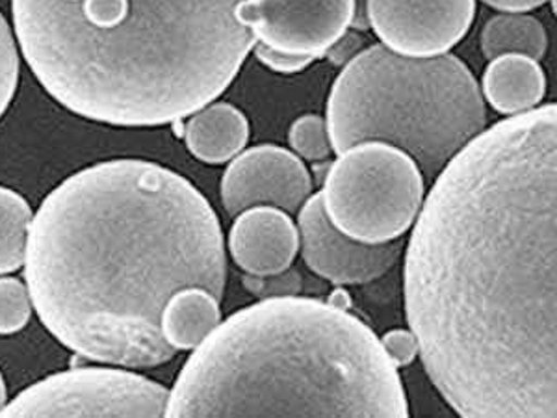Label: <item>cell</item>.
I'll use <instances>...</instances> for the list:
<instances>
[{
    "instance_id": "cell-14",
    "label": "cell",
    "mask_w": 557,
    "mask_h": 418,
    "mask_svg": "<svg viewBox=\"0 0 557 418\" xmlns=\"http://www.w3.org/2000/svg\"><path fill=\"white\" fill-rule=\"evenodd\" d=\"M249 134L251 128L246 115L228 102H210L183 125L186 149L210 165L225 164L240 155Z\"/></svg>"
},
{
    "instance_id": "cell-5",
    "label": "cell",
    "mask_w": 557,
    "mask_h": 418,
    "mask_svg": "<svg viewBox=\"0 0 557 418\" xmlns=\"http://www.w3.org/2000/svg\"><path fill=\"white\" fill-rule=\"evenodd\" d=\"M325 125L336 155L361 142H385L433 181L487 128V104L469 65L454 54L407 58L372 45L336 76Z\"/></svg>"
},
{
    "instance_id": "cell-2",
    "label": "cell",
    "mask_w": 557,
    "mask_h": 418,
    "mask_svg": "<svg viewBox=\"0 0 557 418\" xmlns=\"http://www.w3.org/2000/svg\"><path fill=\"white\" fill-rule=\"evenodd\" d=\"M25 279L45 330L65 348L115 367H160L177 355L160 331L165 302L184 286L220 302L225 294L220 218L165 165H88L34 216Z\"/></svg>"
},
{
    "instance_id": "cell-13",
    "label": "cell",
    "mask_w": 557,
    "mask_h": 418,
    "mask_svg": "<svg viewBox=\"0 0 557 418\" xmlns=\"http://www.w3.org/2000/svg\"><path fill=\"white\" fill-rule=\"evenodd\" d=\"M483 101L494 112L524 114L537 108L546 96V75L537 60L524 54H502L488 60L482 78Z\"/></svg>"
},
{
    "instance_id": "cell-11",
    "label": "cell",
    "mask_w": 557,
    "mask_h": 418,
    "mask_svg": "<svg viewBox=\"0 0 557 418\" xmlns=\"http://www.w3.org/2000/svg\"><path fill=\"white\" fill-rule=\"evenodd\" d=\"M298 212L301 257L318 278L336 286L367 285L398 262L401 242L368 246L351 241L325 216L320 192L311 194Z\"/></svg>"
},
{
    "instance_id": "cell-4",
    "label": "cell",
    "mask_w": 557,
    "mask_h": 418,
    "mask_svg": "<svg viewBox=\"0 0 557 418\" xmlns=\"http://www.w3.org/2000/svg\"><path fill=\"white\" fill-rule=\"evenodd\" d=\"M411 415L404 381L361 318L273 296L218 323L170 391L165 417Z\"/></svg>"
},
{
    "instance_id": "cell-23",
    "label": "cell",
    "mask_w": 557,
    "mask_h": 418,
    "mask_svg": "<svg viewBox=\"0 0 557 418\" xmlns=\"http://www.w3.org/2000/svg\"><path fill=\"white\" fill-rule=\"evenodd\" d=\"M362 45H364V38H362L361 34L349 33L348 30V33L344 34L343 38L338 39L331 47L325 57L330 58L331 62L335 65H346L355 54L361 52Z\"/></svg>"
},
{
    "instance_id": "cell-10",
    "label": "cell",
    "mask_w": 557,
    "mask_h": 418,
    "mask_svg": "<svg viewBox=\"0 0 557 418\" xmlns=\"http://www.w3.org/2000/svg\"><path fill=\"white\" fill-rule=\"evenodd\" d=\"M220 194L231 218L259 205L296 214L312 194V177L296 152L262 144L244 149L231 160Z\"/></svg>"
},
{
    "instance_id": "cell-20",
    "label": "cell",
    "mask_w": 557,
    "mask_h": 418,
    "mask_svg": "<svg viewBox=\"0 0 557 418\" xmlns=\"http://www.w3.org/2000/svg\"><path fill=\"white\" fill-rule=\"evenodd\" d=\"M20 86V51L12 26L0 13V120L12 104Z\"/></svg>"
},
{
    "instance_id": "cell-22",
    "label": "cell",
    "mask_w": 557,
    "mask_h": 418,
    "mask_svg": "<svg viewBox=\"0 0 557 418\" xmlns=\"http://www.w3.org/2000/svg\"><path fill=\"white\" fill-rule=\"evenodd\" d=\"M251 51L255 52V58L259 60L260 64L267 65L268 70L281 73V75H296L314 62V58L285 54V52L273 51L262 44H255Z\"/></svg>"
},
{
    "instance_id": "cell-7",
    "label": "cell",
    "mask_w": 557,
    "mask_h": 418,
    "mask_svg": "<svg viewBox=\"0 0 557 418\" xmlns=\"http://www.w3.org/2000/svg\"><path fill=\"white\" fill-rule=\"evenodd\" d=\"M170 391L120 368H73L34 383L0 417H165Z\"/></svg>"
},
{
    "instance_id": "cell-17",
    "label": "cell",
    "mask_w": 557,
    "mask_h": 418,
    "mask_svg": "<svg viewBox=\"0 0 557 418\" xmlns=\"http://www.w3.org/2000/svg\"><path fill=\"white\" fill-rule=\"evenodd\" d=\"M34 214L25 197L0 186V275L25 267L28 233Z\"/></svg>"
},
{
    "instance_id": "cell-8",
    "label": "cell",
    "mask_w": 557,
    "mask_h": 418,
    "mask_svg": "<svg viewBox=\"0 0 557 418\" xmlns=\"http://www.w3.org/2000/svg\"><path fill=\"white\" fill-rule=\"evenodd\" d=\"M355 0H242L240 25L273 51L325 57L354 23Z\"/></svg>"
},
{
    "instance_id": "cell-25",
    "label": "cell",
    "mask_w": 557,
    "mask_h": 418,
    "mask_svg": "<svg viewBox=\"0 0 557 418\" xmlns=\"http://www.w3.org/2000/svg\"><path fill=\"white\" fill-rule=\"evenodd\" d=\"M327 302H330L331 305H335V307H341V309H349L348 292H344L343 288H341V291L333 292Z\"/></svg>"
},
{
    "instance_id": "cell-3",
    "label": "cell",
    "mask_w": 557,
    "mask_h": 418,
    "mask_svg": "<svg viewBox=\"0 0 557 418\" xmlns=\"http://www.w3.org/2000/svg\"><path fill=\"white\" fill-rule=\"evenodd\" d=\"M242 0H12L41 88L84 120L162 127L222 96L257 44Z\"/></svg>"
},
{
    "instance_id": "cell-24",
    "label": "cell",
    "mask_w": 557,
    "mask_h": 418,
    "mask_svg": "<svg viewBox=\"0 0 557 418\" xmlns=\"http://www.w3.org/2000/svg\"><path fill=\"white\" fill-rule=\"evenodd\" d=\"M482 2L502 13H528L543 7L548 0H482Z\"/></svg>"
},
{
    "instance_id": "cell-15",
    "label": "cell",
    "mask_w": 557,
    "mask_h": 418,
    "mask_svg": "<svg viewBox=\"0 0 557 418\" xmlns=\"http://www.w3.org/2000/svg\"><path fill=\"white\" fill-rule=\"evenodd\" d=\"M220 322V299L201 286H184L165 302L160 331L175 352H188L203 343Z\"/></svg>"
},
{
    "instance_id": "cell-1",
    "label": "cell",
    "mask_w": 557,
    "mask_h": 418,
    "mask_svg": "<svg viewBox=\"0 0 557 418\" xmlns=\"http://www.w3.org/2000/svg\"><path fill=\"white\" fill-rule=\"evenodd\" d=\"M414 222L406 317L444 402L465 418H556V104L478 134Z\"/></svg>"
},
{
    "instance_id": "cell-12",
    "label": "cell",
    "mask_w": 557,
    "mask_h": 418,
    "mask_svg": "<svg viewBox=\"0 0 557 418\" xmlns=\"http://www.w3.org/2000/svg\"><path fill=\"white\" fill-rule=\"evenodd\" d=\"M227 244L242 272L251 278H275L298 257V225L285 210L259 205L235 216Z\"/></svg>"
},
{
    "instance_id": "cell-6",
    "label": "cell",
    "mask_w": 557,
    "mask_h": 418,
    "mask_svg": "<svg viewBox=\"0 0 557 418\" xmlns=\"http://www.w3.org/2000/svg\"><path fill=\"white\" fill-rule=\"evenodd\" d=\"M425 179L417 162L385 142H361L338 155L323 179L330 222L351 241L381 246L399 241L424 204Z\"/></svg>"
},
{
    "instance_id": "cell-16",
    "label": "cell",
    "mask_w": 557,
    "mask_h": 418,
    "mask_svg": "<svg viewBox=\"0 0 557 418\" xmlns=\"http://www.w3.org/2000/svg\"><path fill=\"white\" fill-rule=\"evenodd\" d=\"M480 45L487 60L502 54H524L539 62L548 49V34L535 15L500 13L483 26Z\"/></svg>"
},
{
    "instance_id": "cell-19",
    "label": "cell",
    "mask_w": 557,
    "mask_h": 418,
    "mask_svg": "<svg viewBox=\"0 0 557 418\" xmlns=\"http://www.w3.org/2000/svg\"><path fill=\"white\" fill-rule=\"evenodd\" d=\"M33 317V299L28 286L20 279L0 278V335L25 330Z\"/></svg>"
},
{
    "instance_id": "cell-21",
    "label": "cell",
    "mask_w": 557,
    "mask_h": 418,
    "mask_svg": "<svg viewBox=\"0 0 557 418\" xmlns=\"http://www.w3.org/2000/svg\"><path fill=\"white\" fill-rule=\"evenodd\" d=\"M380 341L394 367H409L417 359V336L412 335L411 330L396 328V330L386 331Z\"/></svg>"
},
{
    "instance_id": "cell-18",
    "label": "cell",
    "mask_w": 557,
    "mask_h": 418,
    "mask_svg": "<svg viewBox=\"0 0 557 418\" xmlns=\"http://www.w3.org/2000/svg\"><path fill=\"white\" fill-rule=\"evenodd\" d=\"M288 144L292 151L309 162H323L333 152L325 120L317 114L301 115L292 123Z\"/></svg>"
},
{
    "instance_id": "cell-9",
    "label": "cell",
    "mask_w": 557,
    "mask_h": 418,
    "mask_svg": "<svg viewBox=\"0 0 557 418\" xmlns=\"http://www.w3.org/2000/svg\"><path fill=\"white\" fill-rule=\"evenodd\" d=\"M475 0H367L368 28L407 58L443 57L469 34Z\"/></svg>"
},
{
    "instance_id": "cell-26",
    "label": "cell",
    "mask_w": 557,
    "mask_h": 418,
    "mask_svg": "<svg viewBox=\"0 0 557 418\" xmlns=\"http://www.w3.org/2000/svg\"><path fill=\"white\" fill-rule=\"evenodd\" d=\"M8 404V391L7 383H4V378L0 374V411L4 409V406Z\"/></svg>"
}]
</instances>
